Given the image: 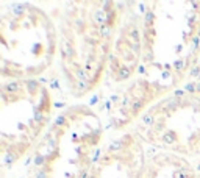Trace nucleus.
Instances as JSON below:
<instances>
[{"label": "nucleus", "instance_id": "nucleus-1", "mask_svg": "<svg viewBox=\"0 0 200 178\" xmlns=\"http://www.w3.org/2000/svg\"><path fill=\"white\" fill-rule=\"evenodd\" d=\"M92 21L97 24V25H100V27H103V25H106V14H105V11H102V9H95L94 11V14H92Z\"/></svg>", "mask_w": 200, "mask_h": 178}, {"label": "nucleus", "instance_id": "nucleus-2", "mask_svg": "<svg viewBox=\"0 0 200 178\" xmlns=\"http://www.w3.org/2000/svg\"><path fill=\"white\" fill-rule=\"evenodd\" d=\"M75 89H77V92H85V91H88V81L77 80L75 81Z\"/></svg>", "mask_w": 200, "mask_h": 178}, {"label": "nucleus", "instance_id": "nucleus-3", "mask_svg": "<svg viewBox=\"0 0 200 178\" xmlns=\"http://www.w3.org/2000/svg\"><path fill=\"white\" fill-rule=\"evenodd\" d=\"M5 91H10V92H16V91H19L21 86H19V83H8L3 86Z\"/></svg>", "mask_w": 200, "mask_h": 178}, {"label": "nucleus", "instance_id": "nucleus-4", "mask_svg": "<svg viewBox=\"0 0 200 178\" xmlns=\"http://www.w3.org/2000/svg\"><path fill=\"white\" fill-rule=\"evenodd\" d=\"M174 141H175L174 133H166L164 136H163V142H166V144H172Z\"/></svg>", "mask_w": 200, "mask_h": 178}, {"label": "nucleus", "instance_id": "nucleus-5", "mask_svg": "<svg viewBox=\"0 0 200 178\" xmlns=\"http://www.w3.org/2000/svg\"><path fill=\"white\" fill-rule=\"evenodd\" d=\"M119 72H121V73H119V77H117V80L128 78V77H130V73H131V70H130V69H121Z\"/></svg>", "mask_w": 200, "mask_h": 178}, {"label": "nucleus", "instance_id": "nucleus-6", "mask_svg": "<svg viewBox=\"0 0 200 178\" xmlns=\"http://www.w3.org/2000/svg\"><path fill=\"white\" fill-rule=\"evenodd\" d=\"M110 31H111V27H108V25L100 27V34H102L103 37H108V36H110Z\"/></svg>", "mask_w": 200, "mask_h": 178}, {"label": "nucleus", "instance_id": "nucleus-7", "mask_svg": "<svg viewBox=\"0 0 200 178\" xmlns=\"http://www.w3.org/2000/svg\"><path fill=\"white\" fill-rule=\"evenodd\" d=\"M77 75H78V78L83 80V81H88V80H89V75H88L83 69H78V70H77Z\"/></svg>", "mask_w": 200, "mask_h": 178}, {"label": "nucleus", "instance_id": "nucleus-8", "mask_svg": "<svg viewBox=\"0 0 200 178\" xmlns=\"http://www.w3.org/2000/svg\"><path fill=\"white\" fill-rule=\"evenodd\" d=\"M38 86H39V84H38V81H28V83H27V88H28V91L33 94L36 89H38Z\"/></svg>", "mask_w": 200, "mask_h": 178}, {"label": "nucleus", "instance_id": "nucleus-9", "mask_svg": "<svg viewBox=\"0 0 200 178\" xmlns=\"http://www.w3.org/2000/svg\"><path fill=\"white\" fill-rule=\"evenodd\" d=\"M119 148H122V142H121V141H116V142H113L111 147H110L111 152H113V150H119Z\"/></svg>", "mask_w": 200, "mask_h": 178}, {"label": "nucleus", "instance_id": "nucleus-10", "mask_svg": "<svg viewBox=\"0 0 200 178\" xmlns=\"http://www.w3.org/2000/svg\"><path fill=\"white\" fill-rule=\"evenodd\" d=\"M24 11H25V8H24L22 5H16V6H14V13H16V14H22Z\"/></svg>", "mask_w": 200, "mask_h": 178}, {"label": "nucleus", "instance_id": "nucleus-11", "mask_svg": "<svg viewBox=\"0 0 200 178\" xmlns=\"http://www.w3.org/2000/svg\"><path fill=\"white\" fill-rule=\"evenodd\" d=\"M141 106H142V102H134L133 105H131V108H133V111L136 112V111H139L141 109Z\"/></svg>", "mask_w": 200, "mask_h": 178}, {"label": "nucleus", "instance_id": "nucleus-12", "mask_svg": "<svg viewBox=\"0 0 200 178\" xmlns=\"http://www.w3.org/2000/svg\"><path fill=\"white\" fill-rule=\"evenodd\" d=\"M34 164H36V166H41V164H44V159H42V156H36V158H34Z\"/></svg>", "mask_w": 200, "mask_h": 178}, {"label": "nucleus", "instance_id": "nucleus-13", "mask_svg": "<svg viewBox=\"0 0 200 178\" xmlns=\"http://www.w3.org/2000/svg\"><path fill=\"white\" fill-rule=\"evenodd\" d=\"M36 178H47V173H45V170H38Z\"/></svg>", "mask_w": 200, "mask_h": 178}, {"label": "nucleus", "instance_id": "nucleus-14", "mask_svg": "<svg viewBox=\"0 0 200 178\" xmlns=\"http://www.w3.org/2000/svg\"><path fill=\"white\" fill-rule=\"evenodd\" d=\"M152 21H153V14H152V13H147V16H145V22H147V24H152Z\"/></svg>", "mask_w": 200, "mask_h": 178}, {"label": "nucleus", "instance_id": "nucleus-15", "mask_svg": "<svg viewBox=\"0 0 200 178\" xmlns=\"http://www.w3.org/2000/svg\"><path fill=\"white\" fill-rule=\"evenodd\" d=\"M186 91L194 92V91H195V86H194V84H186Z\"/></svg>", "mask_w": 200, "mask_h": 178}, {"label": "nucleus", "instance_id": "nucleus-16", "mask_svg": "<svg viewBox=\"0 0 200 178\" xmlns=\"http://www.w3.org/2000/svg\"><path fill=\"white\" fill-rule=\"evenodd\" d=\"M131 37H133L134 41H138V37H139V33L136 31V30H134V31H131Z\"/></svg>", "mask_w": 200, "mask_h": 178}, {"label": "nucleus", "instance_id": "nucleus-17", "mask_svg": "<svg viewBox=\"0 0 200 178\" xmlns=\"http://www.w3.org/2000/svg\"><path fill=\"white\" fill-rule=\"evenodd\" d=\"M64 120H66V119L63 117V116H61V117H58V120H56V125H61V124H64Z\"/></svg>", "mask_w": 200, "mask_h": 178}, {"label": "nucleus", "instance_id": "nucleus-18", "mask_svg": "<svg viewBox=\"0 0 200 178\" xmlns=\"http://www.w3.org/2000/svg\"><path fill=\"white\" fill-rule=\"evenodd\" d=\"M152 120H153L152 116H145V117H144V122H150V124H152Z\"/></svg>", "mask_w": 200, "mask_h": 178}, {"label": "nucleus", "instance_id": "nucleus-19", "mask_svg": "<svg viewBox=\"0 0 200 178\" xmlns=\"http://www.w3.org/2000/svg\"><path fill=\"white\" fill-rule=\"evenodd\" d=\"M175 67H177V69H181V67H183V63H181V61H177V63H175Z\"/></svg>", "mask_w": 200, "mask_h": 178}, {"label": "nucleus", "instance_id": "nucleus-20", "mask_svg": "<svg viewBox=\"0 0 200 178\" xmlns=\"http://www.w3.org/2000/svg\"><path fill=\"white\" fill-rule=\"evenodd\" d=\"M77 27H78V30H81L83 28V21H77Z\"/></svg>", "mask_w": 200, "mask_h": 178}, {"label": "nucleus", "instance_id": "nucleus-21", "mask_svg": "<svg viewBox=\"0 0 200 178\" xmlns=\"http://www.w3.org/2000/svg\"><path fill=\"white\" fill-rule=\"evenodd\" d=\"M198 73V69L195 67V69H192V72H191V75H197Z\"/></svg>", "mask_w": 200, "mask_h": 178}, {"label": "nucleus", "instance_id": "nucleus-22", "mask_svg": "<svg viewBox=\"0 0 200 178\" xmlns=\"http://www.w3.org/2000/svg\"><path fill=\"white\" fill-rule=\"evenodd\" d=\"M195 91H198V92H200V81L195 84Z\"/></svg>", "mask_w": 200, "mask_h": 178}]
</instances>
